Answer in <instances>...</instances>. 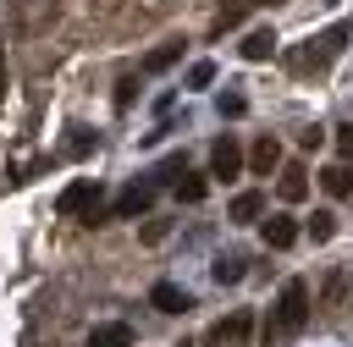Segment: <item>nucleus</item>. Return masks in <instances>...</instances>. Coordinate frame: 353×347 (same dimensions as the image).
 <instances>
[{
  "label": "nucleus",
  "mask_w": 353,
  "mask_h": 347,
  "mask_svg": "<svg viewBox=\"0 0 353 347\" xmlns=\"http://www.w3.org/2000/svg\"><path fill=\"white\" fill-rule=\"evenodd\" d=\"M248 336H254V314L248 308H232L226 319H215L204 330V347H248Z\"/></svg>",
  "instance_id": "nucleus-1"
},
{
  "label": "nucleus",
  "mask_w": 353,
  "mask_h": 347,
  "mask_svg": "<svg viewBox=\"0 0 353 347\" xmlns=\"http://www.w3.org/2000/svg\"><path fill=\"white\" fill-rule=\"evenodd\" d=\"M55 209H61V215H88V226H94V220H99V182H94V176L72 182V187L55 198Z\"/></svg>",
  "instance_id": "nucleus-2"
},
{
  "label": "nucleus",
  "mask_w": 353,
  "mask_h": 347,
  "mask_svg": "<svg viewBox=\"0 0 353 347\" xmlns=\"http://www.w3.org/2000/svg\"><path fill=\"white\" fill-rule=\"evenodd\" d=\"M309 319V286L303 281H287L281 297H276V330H298Z\"/></svg>",
  "instance_id": "nucleus-3"
},
{
  "label": "nucleus",
  "mask_w": 353,
  "mask_h": 347,
  "mask_svg": "<svg viewBox=\"0 0 353 347\" xmlns=\"http://www.w3.org/2000/svg\"><path fill=\"white\" fill-rule=\"evenodd\" d=\"M243 165H248V154L237 149V138H221V143L210 149V176L232 182V176H243Z\"/></svg>",
  "instance_id": "nucleus-4"
},
{
  "label": "nucleus",
  "mask_w": 353,
  "mask_h": 347,
  "mask_svg": "<svg viewBox=\"0 0 353 347\" xmlns=\"http://www.w3.org/2000/svg\"><path fill=\"white\" fill-rule=\"evenodd\" d=\"M149 204H154V182H132V187L110 204V215H116V220H132V215H149Z\"/></svg>",
  "instance_id": "nucleus-5"
},
{
  "label": "nucleus",
  "mask_w": 353,
  "mask_h": 347,
  "mask_svg": "<svg viewBox=\"0 0 353 347\" xmlns=\"http://www.w3.org/2000/svg\"><path fill=\"white\" fill-rule=\"evenodd\" d=\"M298 231H303V226H298L292 215H270V220L259 226V237H265V248H276V253H281V248H292V242H298Z\"/></svg>",
  "instance_id": "nucleus-6"
},
{
  "label": "nucleus",
  "mask_w": 353,
  "mask_h": 347,
  "mask_svg": "<svg viewBox=\"0 0 353 347\" xmlns=\"http://www.w3.org/2000/svg\"><path fill=\"white\" fill-rule=\"evenodd\" d=\"M88 347H132V325L127 319H99L88 330Z\"/></svg>",
  "instance_id": "nucleus-7"
},
{
  "label": "nucleus",
  "mask_w": 353,
  "mask_h": 347,
  "mask_svg": "<svg viewBox=\"0 0 353 347\" xmlns=\"http://www.w3.org/2000/svg\"><path fill=\"white\" fill-rule=\"evenodd\" d=\"M248 171H254V176H270V171H281V143H276V138H259V143L248 149Z\"/></svg>",
  "instance_id": "nucleus-8"
},
{
  "label": "nucleus",
  "mask_w": 353,
  "mask_h": 347,
  "mask_svg": "<svg viewBox=\"0 0 353 347\" xmlns=\"http://www.w3.org/2000/svg\"><path fill=\"white\" fill-rule=\"evenodd\" d=\"M149 303H154L160 314H188V308H193V297H188L182 286H171V281H160V286L149 292Z\"/></svg>",
  "instance_id": "nucleus-9"
},
{
  "label": "nucleus",
  "mask_w": 353,
  "mask_h": 347,
  "mask_svg": "<svg viewBox=\"0 0 353 347\" xmlns=\"http://www.w3.org/2000/svg\"><path fill=\"white\" fill-rule=\"evenodd\" d=\"M276 176H281L276 187H281V198H287V204H303V198H309V176H303V165H281Z\"/></svg>",
  "instance_id": "nucleus-10"
},
{
  "label": "nucleus",
  "mask_w": 353,
  "mask_h": 347,
  "mask_svg": "<svg viewBox=\"0 0 353 347\" xmlns=\"http://www.w3.org/2000/svg\"><path fill=\"white\" fill-rule=\"evenodd\" d=\"M320 187H325L331 198H347V193H353V171H347V160L325 165V171H320Z\"/></svg>",
  "instance_id": "nucleus-11"
},
{
  "label": "nucleus",
  "mask_w": 353,
  "mask_h": 347,
  "mask_svg": "<svg viewBox=\"0 0 353 347\" xmlns=\"http://www.w3.org/2000/svg\"><path fill=\"white\" fill-rule=\"evenodd\" d=\"M270 55H276V33L270 28H254L243 39V61H270Z\"/></svg>",
  "instance_id": "nucleus-12"
},
{
  "label": "nucleus",
  "mask_w": 353,
  "mask_h": 347,
  "mask_svg": "<svg viewBox=\"0 0 353 347\" xmlns=\"http://www.w3.org/2000/svg\"><path fill=\"white\" fill-rule=\"evenodd\" d=\"M259 215H265V193L259 187H248V193L232 198V220H259Z\"/></svg>",
  "instance_id": "nucleus-13"
},
{
  "label": "nucleus",
  "mask_w": 353,
  "mask_h": 347,
  "mask_svg": "<svg viewBox=\"0 0 353 347\" xmlns=\"http://www.w3.org/2000/svg\"><path fill=\"white\" fill-rule=\"evenodd\" d=\"M176 61H182V39H171V44H160V50H149L143 72H165V66H176Z\"/></svg>",
  "instance_id": "nucleus-14"
},
{
  "label": "nucleus",
  "mask_w": 353,
  "mask_h": 347,
  "mask_svg": "<svg viewBox=\"0 0 353 347\" xmlns=\"http://www.w3.org/2000/svg\"><path fill=\"white\" fill-rule=\"evenodd\" d=\"M171 187H176V198H182V204H199V198L210 193V182H204V176H193V171H182Z\"/></svg>",
  "instance_id": "nucleus-15"
},
{
  "label": "nucleus",
  "mask_w": 353,
  "mask_h": 347,
  "mask_svg": "<svg viewBox=\"0 0 353 347\" xmlns=\"http://www.w3.org/2000/svg\"><path fill=\"white\" fill-rule=\"evenodd\" d=\"M303 231H309V242H331V237H336V215H331V209H314V220H309Z\"/></svg>",
  "instance_id": "nucleus-16"
},
{
  "label": "nucleus",
  "mask_w": 353,
  "mask_h": 347,
  "mask_svg": "<svg viewBox=\"0 0 353 347\" xmlns=\"http://www.w3.org/2000/svg\"><path fill=\"white\" fill-rule=\"evenodd\" d=\"M210 275H215V281H221V286H232V281H243V259H237V253H221V259H215V270H210Z\"/></svg>",
  "instance_id": "nucleus-17"
},
{
  "label": "nucleus",
  "mask_w": 353,
  "mask_h": 347,
  "mask_svg": "<svg viewBox=\"0 0 353 347\" xmlns=\"http://www.w3.org/2000/svg\"><path fill=\"white\" fill-rule=\"evenodd\" d=\"M248 6H259V0H221V17H215V22H221V28H237V22L248 17Z\"/></svg>",
  "instance_id": "nucleus-18"
},
{
  "label": "nucleus",
  "mask_w": 353,
  "mask_h": 347,
  "mask_svg": "<svg viewBox=\"0 0 353 347\" xmlns=\"http://www.w3.org/2000/svg\"><path fill=\"white\" fill-rule=\"evenodd\" d=\"M215 83V61H193L188 66V88H210Z\"/></svg>",
  "instance_id": "nucleus-19"
},
{
  "label": "nucleus",
  "mask_w": 353,
  "mask_h": 347,
  "mask_svg": "<svg viewBox=\"0 0 353 347\" xmlns=\"http://www.w3.org/2000/svg\"><path fill=\"white\" fill-rule=\"evenodd\" d=\"M243 110H248V99H243V94H221V116H232V121H237Z\"/></svg>",
  "instance_id": "nucleus-20"
},
{
  "label": "nucleus",
  "mask_w": 353,
  "mask_h": 347,
  "mask_svg": "<svg viewBox=\"0 0 353 347\" xmlns=\"http://www.w3.org/2000/svg\"><path fill=\"white\" fill-rule=\"evenodd\" d=\"M336 154L353 160V127H336Z\"/></svg>",
  "instance_id": "nucleus-21"
},
{
  "label": "nucleus",
  "mask_w": 353,
  "mask_h": 347,
  "mask_svg": "<svg viewBox=\"0 0 353 347\" xmlns=\"http://www.w3.org/2000/svg\"><path fill=\"white\" fill-rule=\"evenodd\" d=\"M182 347H188V341H182Z\"/></svg>",
  "instance_id": "nucleus-22"
},
{
  "label": "nucleus",
  "mask_w": 353,
  "mask_h": 347,
  "mask_svg": "<svg viewBox=\"0 0 353 347\" xmlns=\"http://www.w3.org/2000/svg\"><path fill=\"white\" fill-rule=\"evenodd\" d=\"M270 6H276V0H270Z\"/></svg>",
  "instance_id": "nucleus-23"
}]
</instances>
